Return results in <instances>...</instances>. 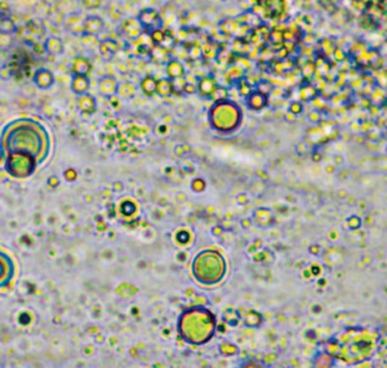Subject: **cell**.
<instances>
[{"label":"cell","mask_w":387,"mask_h":368,"mask_svg":"<svg viewBox=\"0 0 387 368\" xmlns=\"http://www.w3.org/2000/svg\"><path fill=\"white\" fill-rule=\"evenodd\" d=\"M121 34L126 37L129 40H137L144 32L143 27L141 26L137 17H130L123 22L120 26Z\"/></svg>","instance_id":"obj_3"},{"label":"cell","mask_w":387,"mask_h":368,"mask_svg":"<svg viewBox=\"0 0 387 368\" xmlns=\"http://www.w3.org/2000/svg\"><path fill=\"white\" fill-rule=\"evenodd\" d=\"M172 92H173V83L171 79L157 80V89H156L157 95L165 97L170 95Z\"/></svg>","instance_id":"obj_13"},{"label":"cell","mask_w":387,"mask_h":368,"mask_svg":"<svg viewBox=\"0 0 387 368\" xmlns=\"http://www.w3.org/2000/svg\"><path fill=\"white\" fill-rule=\"evenodd\" d=\"M105 30V21L97 15H88L84 18L83 34L85 36L96 37Z\"/></svg>","instance_id":"obj_4"},{"label":"cell","mask_w":387,"mask_h":368,"mask_svg":"<svg viewBox=\"0 0 387 368\" xmlns=\"http://www.w3.org/2000/svg\"><path fill=\"white\" fill-rule=\"evenodd\" d=\"M92 70V64L91 62L80 56V58H77L73 63H72V71L73 74H78V75H88V73Z\"/></svg>","instance_id":"obj_10"},{"label":"cell","mask_w":387,"mask_h":368,"mask_svg":"<svg viewBox=\"0 0 387 368\" xmlns=\"http://www.w3.org/2000/svg\"><path fill=\"white\" fill-rule=\"evenodd\" d=\"M137 18L141 26L143 27L144 32H147V34L163 28L162 16H160L156 9L144 8L139 12Z\"/></svg>","instance_id":"obj_2"},{"label":"cell","mask_w":387,"mask_h":368,"mask_svg":"<svg viewBox=\"0 0 387 368\" xmlns=\"http://www.w3.org/2000/svg\"><path fill=\"white\" fill-rule=\"evenodd\" d=\"M148 35L154 45L162 46L166 37V32H163L162 30H156V31H153L152 33H150Z\"/></svg>","instance_id":"obj_19"},{"label":"cell","mask_w":387,"mask_h":368,"mask_svg":"<svg viewBox=\"0 0 387 368\" xmlns=\"http://www.w3.org/2000/svg\"><path fill=\"white\" fill-rule=\"evenodd\" d=\"M166 71H167V74L168 77L171 79V80H176V79H181L183 77L184 74V68H183V65L177 62V61H170L168 64H167V67H166Z\"/></svg>","instance_id":"obj_11"},{"label":"cell","mask_w":387,"mask_h":368,"mask_svg":"<svg viewBox=\"0 0 387 368\" xmlns=\"http://www.w3.org/2000/svg\"><path fill=\"white\" fill-rule=\"evenodd\" d=\"M140 88L147 96H152L156 94L157 89V80L151 75H147L140 83Z\"/></svg>","instance_id":"obj_12"},{"label":"cell","mask_w":387,"mask_h":368,"mask_svg":"<svg viewBox=\"0 0 387 368\" xmlns=\"http://www.w3.org/2000/svg\"><path fill=\"white\" fill-rule=\"evenodd\" d=\"M0 31H2V35L10 36L17 32V27L10 17L4 16L2 18V22H0Z\"/></svg>","instance_id":"obj_17"},{"label":"cell","mask_w":387,"mask_h":368,"mask_svg":"<svg viewBox=\"0 0 387 368\" xmlns=\"http://www.w3.org/2000/svg\"><path fill=\"white\" fill-rule=\"evenodd\" d=\"M120 50L118 43L113 39H105L99 43V53L103 60L112 61Z\"/></svg>","instance_id":"obj_8"},{"label":"cell","mask_w":387,"mask_h":368,"mask_svg":"<svg viewBox=\"0 0 387 368\" xmlns=\"http://www.w3.org/2000/svg\"><path fill=\"white\" fill-rule=\"evenodd\" d=\"M120 84L117 80L112 75H105L98 81V91L102 96L112 97L117 94Z\"/></svg>","instance_id":"obj_5"},{"label":"cell","mask_w":387,"mask_h":368,"mask_svg":"<svg viewBox=\"0 0 387 368\" xmlns=\"http://www.w3.org/2000/svg\"><path fill=\"white\" fill-rule=\"evenodd\" d=\"M43 49L46 53L52 56H58L64 53L65 44L62 38L56 36H50L45 39L43 43Z\"/></svg>","instance_id":"obj_7"},{"label":"cell","mask_w":387,"mask_h":368,"mask_svg":"<svg viewBox=\"0 0 387 368\" xmlns=\"http://www.w3.org/2000/svg\"><path fill=\"white\" fill-rule=\"evenodd\" d=\"M27 28L35 36H43L45 33V25L40 18H33L27 23Z\"/></svg>","instance_id":"obj_16"},{"label":"cell","mask_w":387,"mask_h":368,"mask_svg":"<svg viewBox=\"0 0 387 368\" xmlns=\"http://www.w3.org/2000/svg\"><path fill=\"white\" fill-rule=\"evenodd\" d=\"M136 87L134 86L133 83L130 82H124L120 84L118 87V90H117V94L125 99H130L133 98L135 95H136Z\"/></svg>","instance_id":"obj_15"},{"label":"cell","mask_w":387,"mask_h":368,"mask_svg":"<svg viewBox=\"0 0 387 368\" xmlns=\"http://www.w3.org/2000/svg\"><path fill=\"white\" fill-rule=\"evenodd\" d=\"M215 89H216V87H215L214 81L212 79H209V78L203 79L199 84V90L203 94H206V95H210V94H212L215 91Z\"/></svg>","instance_id":"obj_18"},{"label":"cell","mask_w":387,"mask_h":368,"mask_svg":"<svg viewBox=\"0 0 387 368\" xmlns=\"http://www.w3.org/2000/svg\"><path fill=\"white\" fill-rule=\"evenodd\" d=\"M82 2L87 9H97L101 5V0H82Z\"/></svg>","instance_id":"obj_20"},{"label":"cell","mask_w":387,"mask_h":368,"mask_svg":"<svg viewBox=\"0 0 387 368\" xmlns=\"http://www.w3.org/2000/svg\"><path fill=\"white\" fill-rule=\"evenodd\" d=\"M78 106L82 111H94L95 110L96 102H95V99H94V97L86 93V94H83V95L79 96Z\"/></svg>","instance_id":"obj_14"},{"label":"cell","mask_w":387,"mask_h":368,"mask_svg":"<svg viewBox=\"0 0 387 368\" xmlns=\"http://www.w3.org/2000/svg\"><path fill=\"white\" fill-rule=\"evenodd\" d=\"M90 89V79L87 75H78L73 74L71 80V90L78 94V95H83L86 94Z\"/></svg>","instance_id":"obj_9"},{"label":"cell","mask_w":387,"mask_h":368,"mask_svg":"<svg viewBox=\"0 0 387 368\" xmlns=\"http://www.w3.org/2000/svg\"><path fill=\"white\" fill-rule=\"evenodd\" d=\"M34 82L36 86L39 88V89H42V90H48L50 89L54 82H55V78H54V74L51 70L49 69H45V68H41V69H38L35 74H34Z\"/></svg>","instance_id":"obj_6"},{"label":"cell","mask_w":387,"mask_h":368,"mask_svg":"<svg viewBox=\"0 0 387 368\" xmlns=\"http://www.w3.org/2000/svg\"><path fill=\"white\" fill-rule=\"evenodd\" d=\"M37 158L27 153H11L7 160V169L13 177H28L35 171Z\"/></svg>","instance_id":"obj_1"}]
</instances>
